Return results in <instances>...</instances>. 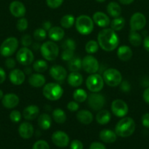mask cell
Masks as SVG:
<instances>
[{
    "label": "cell",
    "mask_w": 149,
    "mask_h": 149,
    "mask_svg": "<svg viewBox=\"0 0 149 149\" xmlns=\"http://www.w3.org/2000/svg\"><path fill=\"white\" fill-rule=\"evenodd\" d=\"M39 113V109L35 105H30L24 109L23 116L26 120H33L36 119Z\"/></svg>",
    "instance_id": "obj_22"
},
{
    "label": "cell",
    "mask_w": 149,
    "mask_h": 149,
    "mask_svg": "<svg viewBox=\"0 0 149 149\" xmlns=\"http://www.w3.org/2000/svg\"><path fill=\"white\" fill-rule=\"evenodd\" d=\"M111 110L115 116L122 118L127 114L129 111V108L124 100L117 99L112 102Z\"/></svg>",
    "instance_id": "obj_13"
},
{
    "label": "cell",
    "mask_w": 149,
    "mask_h": 149,
    "mask_svg": "<svg viewBox=\"0 0 149 149\" xmlns=\"http://www.w3.org/2000/svg\"><path fill=\"white\" fill-rule=\"evenodd\" d=\"M110 26L112 30L115 31H118L121 30L125 26V20L124 17H120V16L118 17H115L112 20V22H110Z\"/></svg>",
    "instance_id": "obj_36"
},
{
    "label": "cell",
    "mask_w": 149,
    "mask_h": 149,
    "mask_svg": "<svg viewBox=\"0 0 149 149\" xmlns=\"http://www.w3.org/2000/svg\"><path fill=\"white\" fill-rule=\"evenodd\" d=\"M18 62L23 65H29L33 63L34 56L32 51L28 47H23L18 51L16 54Z\"/></svg>",
    "instance_id": "obj_10"
},
{
    "label": "cell",
    "mask_w": 149,
    "mask_h": 149,
    "mask_svg": "<svg viewBox=\"0 0 149 149\" xmlns=\"http://www.w3.org/2000/svg\"><path fill=\"white\" fill-rule=\"evenodd\" d=\"M63 93H64L63 88L56 83H48L44 85L42 89V94L44 97L52 101L59 100L63 95Z\"/></svg>",
    "instance_id": "obj_4"
},
{
    "label": "cell",
    "mask_w": 149,
    "mask_h": 149,
    "mask_svg": "<svg viewBox=\"0 0 149 149\" xmlns=\"http://www.w3.org/2000/svg\"><path fill=\"white\" fill-rule=\"evenodd\" d=\"M89 149H106L105 146L99 142H93L91 144Z\"/></svg>",
    "instance_id": "obj_51"
},
{
    "label": "cell",
    "mask_w": 149,
    "mask_h": 149,
    "mask_svg": "<svg viewBox=\"0 0 149 149\" xmlns=\"http://www.w3.org/2000/svg\"><path fill=\"white\" fill-rule=\"evenodd\" d=\"M19 100H19L18 96L13 93H9V94L5 95L1 99L3 106L9 109H14L15 107H16L18 105Z\"/></svg>",
    "instance_id": "obj_18"
},
{
    "label": "cell",
    "mask_w": 149,
    "mask_h": 149,
    "mask_svg": "<svg viewBox=\"0 0 149 149\" xmlns=\"http://www.w3.org/2000/svg\"><path fill=\"white\" fill-rule=\"evenodd\" d=\"M28 26H29L28 20L24 17H20V19L18 20L17 24H16L18 30L20 31H24L25 30H26Z\"/></svg>",
    "instance_id": "obj_41"
},
{
    "label": "cell",
    "mask_w": 149,
    "mask_h": 149,
    "mask_svg": "<svg viewBox=\"0 0 149 149\" xmlns=\"http://www.w3.org/2000/svg\"><path fill=\"white\" fill-rule=\"evenodd\" d=\"M6 79V73L3 68L0 67V84H2Z\"/></svg>",
    "instance_id": "obj_53"
},
{
    "label": "cell",
    "mask_w": 149,
    "mask_h": 149,
    "mask_svg": "<svg viewBox=\"0 0 149 149\" xmlns=\"http://www.w3.org/2000/svg\"><path fill=\"white\" fill-rule=\"evenodd\" d=\"M67 107L69 111H70L72 112H74L77 111L79 109V104L77 103V102L75 101V100H74V101H70L68 103Z\"/></svg>",
    "instance_id": "obj_46"
},
{
    "label": "cell",
    "mask_w": 149,
    "mask_h": 149,
    "mask_svg": "<svg viewBox=\"0 0 149 149\" xmlns=\"http://www.w3.org/2000/svg\"><path fill=\"white\" fill-rule=\"evenodd\" d=\"M3 97H4V94H3V92H2V90H0V100H1V99H2Z\"/></svg>",
    "instance_id": "obj_59"
},
{
    "label": "cell",
    "mask_w": 149,
    "mask_h": 149,
    "mask_svg": "<svg viewBox=\"0 0 149 149\" xmlns=\"http://www.w3.org/2000/svg\"><path fill=\"white\" fill-rule=\"evenodd\" d=\"M10 81L15 85H20L23 84L26 79L24 72L20 69H13L9 74Z\"/></svg>",
    "instance_id": "obj_19"
},
{
    "label": "cell",
    "mask_w": 149,
    "mask_h": 149,
    "mask_svg": "<svg viewBox=\"0 0 149 149\" xmlns=\"http://www.w3.org/2000/svg\"><path fill=\"white\" fill-rule=\"evenodd\" d=\"M5 65L9 69H13L15 66V61L11 58H8L5 61Z\"/></svg>",
    "instance_id": "obj_49"
},
{
    "label": "cell",
    "mask_w": 149,
    "mask_h": 149,
    "mask_svg": "<svg viewBox=\"0 0 149 149\" xmlns=\"http://www.w3.org/2000/svg\"><path fill=\"white\" fill-rule=\"evenodd\" d=\"M33 68L35 71L38 73H43L48 68V65L46 61L43 60H38L35 61L33 64Z\"/></svg>",
    "instance_id": "obj_38"
},
{
    "label": "cell",
    "mask_w": 149,
    "mask_h": 149,
    "mask_svg": "<svg viewBox=\"0 0 149 149\" xmlns=\"http://www.w3.org/2000/svg\"><path fill=\"white\" fill-rule=\"evenodd\" d=\"M70 149H83V145L79 140H74L70 144Z\"/></svg>",
    "instance_id": "obj_47"
},
{
    "label": "cell",
    "mask_w": 149,
    "mask_h": 149,
    "mask_svg": "<svg viewBox=\"0 0 149 149\" xmlns=\"http://www.w3.org/2000/svg\"><path fill=\"white\" fill-rule=\"evenodd\" d=\"M21 44L23 47H29L32 45V39L30 35L25 34L21 37Z\"/></svg>",
    "instance_id": "obj_45"
},
{
    "label": "cell",
    "mask_w": 149,
    "mask_h": 149,
    "mask_svg": "<svg viewBox=\"0 0 149 149\" xmlns=\"http://www.w3.org/2000/svg\"><path fill=\"white\" fill-rule=\"evenodd\" d=\"M51 139L53 143L59 148H65L70 143V138L68 135L63 131H56L53 132Z\"/></svg>",
    "instance_id": "obj_15"
},
{
    "label": "cell",
    "mask_w": 149,
    "mask_h": 149,
    "mask_svg": "<svg viewBox=\"0 0 149 149\" xmlns=\"http://www.w3.org/2000/svg\"><path fill=\"white\" fill-rule=\"evenodd\" d=\"M40 52L42 57L48 61L56 59L59 53L58 45L52 41H48L42 44L40 47Z\"/></svg>",
    "instance_id": "obj_5"
},
{
    "label": "cell",
    "mask_w": 149,
    "mask_h": 149,
    "mask_svg": "<svg viewBox=\"0 0 149 149\" xmlns=\"http://www.w3.org/2000/svg\"><path fill=\"white\" fill-rule=\"evenodd\" d=\"M120 1V3H121L122 4H125V5H127V4H130L134 1V0H118Z\"/></svg>",
    "instance_id": "obj_56"
},
{
    "label": "cell",
    "mask_w": 149,
    "mask_h": 149,
    "mask_svg": "<svg viewBox=\"0 0 149 149\" xmlns=\"http://www.w3.org/2000/svg\"><path fill=\"white\" fill-rule=\"evenodd\" d=\"M83 79L81 74L78 72H71L67 77V81L70 86L77 87L83 83Z\"/></svg>",
    "instance_id": "obj_28"
},
{
    "label": "cell",
    "mask_w": 149,
    "mask_h": 149,
    "mask_svg": "<svg viewBox=\"0 0 149 149\" xmlns=\"http://www.w3.org/2000/svg\"><path fill=\"white\" fill-rule=\"evenodd\" d=\"M73 98L77 103H83L88 98V95L83 89H77L73 93Z\"/></svg>",
    "instance_id": "obj_37"
},
{
    "label": "cell",
    "mask_w": 149,
    "mask_h": 149,
    "mask_svg": "<svg viewBox=\"0 0 149 149\" xmlns=\"http://www.w3.org/2000/svg\"><path fill=\"white\" fill-rule=\"evenodd\" d=\"M50 75L56 81H63L67 76V71L63 66L59 65H54L50 68Z\"/></svg>",
    "instance_id": "obj_16"
},
{
    "label": "cell",
    "mask_w": 149,
    "mask_h": 149,
    "mask_svg": "<svg viewBox=\"0 0 149 149\" xmlns=\"http://www.w3.org/2000/svg\"><path fill=\"white\" fill-rule=\"evenodd\" d=\"M98 44L102 49L106 52H111L115 49L119 44V39L112 29H104L97 36Z\"/></svg>",
    "instance_id": "obj_1"
},
{
    "label": "cell",
    "mask_w": 149,
    "mask_h": 149,
    "mask_svg": "<svg viewBox=\"0 0 149 149\" xmlns=\"http://www.w3.org/2000/svg\"><path fill=\"white\" fill-rule=\"evenodd\" d=\"M142 124L146 128H149V113H146L142 116Z\"/></svg>",
    "instance_id": "obj_50"
},
{
    "label": "cell",
    "mask_w": 149,
    "mask_h": 149,
    "mask_svg": "<svg viewBox=\"0 0 149 149\" xmlns=\"http://www.w3.org/2000/svg\"><path fill=\"white\" fill-rule=\"evenodd\" d=\"M111 119V114L110 111L108 110H101L99 111L97 114L96 115V121L99 124V125H107L109 123Z\"/></svg>",
    "instance_id": "obj_31"
},
{
    "label": "cell",
    "mask_w": 149,
    "mask_h": 149,
    "mask_svg": "<svg viewBox=\"0 0 149 149\" xmlns=\"http://www.w3.org/2000/svg\"><path fill=\"white\" fill-rule=\"evenodd\" d=\"M63 51L61 52V59L69 61L74 57V50L76 49V43L72 39H67L61 45Z\"/></svg>",
    "instance_id": "obj_9"
},
{
    "label": "cell",
    "mask_w": 149,
    "mask_h": 149,
    "mask_svg": "<svg viewBox=\"0 0 149 149\" xmlns=\"http://www.w3.org/2000/svg\"><path fill=\"white\" fill-rule=\"evenodd\" d=\"M105 97L102 95L97 93H93L88 97V103L91 109L94 111H99L102 109L105 105Z\"/></svg>",
    "instance_id": "obj_12"
},
{
    "label": "cell",
    "mask_w": 149,
    "mask_h": 149,
    "mask_svg": "<svg viewBox=\"0 0 149 149\" xmlns=\"http://www.w3.org/2000/svg\"><path fill=\"white\" fill-rule=\"evenodd\" d=\"M86 84L88 90L92 93L100 92L104 87L103 77L96 73L92 74L87 78Z\"/></svg>",
    "instance_id": "obj_8"
},
{
    "label": "cell",
    "mask_w": 149,
    "mask_h": 149,
    "mask_svg": "<svg viewBox=\"0 0 149 149\" xmlns=\"http://www.w3.org/2000/svg\"><path fill=\"white\" fill-rule=\"evenodd\" d=\"M48 36L51 40L54 42H58L61 40L64 36V31L62 28L58 26H54L51 27L48 31Z\"/></svg>",
    "instance_id": "obj_26"
},
{
    "label": "cell",
    "mask_w": 149,
    "mask_h": 149,
    "mask_svg": "<svg viewBox=\"0 0 149 149\" xmlns=\"http://www.w3.org/2000/svg\"><path fill=\"white\" fill-rule=\"evenodd\" d=\"M99 44L97 42L94 40H90L86 43V47H85V49H86V52L89 54H93L96 53L99 49Z\"/></svg>",
    "instance_id": "obj_39"
},
{
    "label": "cell",
    "mask_w": 149,
    "mask_h": 149,
    "mask_svg": "<svg viewBox=\"0 0 149 149\" xmlns=\"http://www.w3.org/2000/svg\"><path fill=\"white\" fill-rule=\"evenodd\" d=\"M146 25V18L141 13H136L131 15L130 19V27L131 31L142 30Z\"/></svg>",
    "instance_id": "obj_14"
},
{
    "label": "cell",
    "mask_w": 149,
    "mask_h": 149,
    "mask_svg": "<svg viewBox=\"0 0 149 149\" xmlns=\"http://www.w3.org/2000/svg\"><path fill=\"white\" fill-rule=\"evenodd\" d=\"M46 36H47L46 31H45L44 29H42V28H40V29H37L36 30L34 31V38L37 41H39V42L43 41L44 39H45Z\"/></svg>",
    "instance_id": "obj_40"
},
{
    "label": "cell",
    "mask_w": 149,
    "mask_h": 149,
    "mask_svg": "<svg viewBox=\"0 0 149 149\" xmlns=\"http://www.w3.org/2000/svg\"><path fill=\"white\" fill-rule=\"evenodd\" d=\"M77 119L83 125H89L93 122V115L88 110H80L76 115Z\"/></svg>",
    "instance_id": "obj_27"
},
{
    "label": "cell",
    "mask_w": 149,
    "mask_h": 149,
    "mask_svg": "<svg viewBox=\"0 0 149 149\" xmlns=\"http://www.w3.org/2000/svg\"><path fill=\"white\" fill-rule=\"evenodd\" d=\"M68 68L71 72H77L82 68V60L78 57H73L69 61Z\"/></svg>",
    "instance_id": "obj_32"
},
{
    "label": "cell",
    "mask_w": 149,
    "mask_h": 149,
    "mask_svg": "<svg viewBox=\"0 0 149 149\" xmlns=\"http://www.w3.org/2000/svg\"><path fill=\"white\" fill-rule=\"evenodd\" d=\"M99 138L103 142L107 143H112L117 140V135L115 132H113L111 130L105 129L100 132Z\"/></svg>",
    "instance_id": "obj_24"
},
{
    "label": "cell",
    "mask_w": 149,
    "mask_h": 149,
    "mask_svg": "<svg viewBox=\"0 0 149 149\" xmlns=\"http://www.w3.org/2000/svg\"><path fill=\"white\" fill-rule=\"evenodd\" d=\"M93 20L98 26L105 28L110 24V20L105 13L102 12H96L93 15Z\"/></svg>",
    "instance_id": "obj_21"
},
{
    "label": "cell",
    "mask_w": 149,
    "mask_h": 149,
    "mask_svg": "<svg viewBox=\"0 0 149 149\" xmlns=\"http://www.w3.org/2000/svg\"><path fill=\"white\" fill-rule=\"evenodd\" d=\"M82 68L89 74H95L99 70V64L94 57L92 55H86L82 60Z\"/></svg>",
    "instance_id": "obj_11"
},
{
    "label": "cell",
    "mask_w": 149,
    "mask_h": 149,
    "mask_svg": "<svg viewBox=\"0 0 149 149\" xmlns=\"http://www.w3.org/2000/svg\"><path fill=\"white\" fill-rule=\"evenodd\" d=\"M18 132L22 138L29 139L34 135V127L32 124L29 123V122H23L19 126Z\"/></svg>",
    "instance_id": "obj_20"
},
{
    "label": "cell",
    "mask_w": 149,
    "mask_h": 149,
    "mask_svg": "<svg viewBox=\"0 0 149 149\" xmlns=\"http://www.w3.org/2000/svg\"><path fill=\"white\" fill-rule=\"evenodd\" d=\"M143 100H145V102L146 103H148V104H149V87L145 89V91L143 92Z\"/></svg>",
    "instance_id": "obj_52"
},
{
    "label": "cell",
    "mask_w": 149,
    "mask_h": 149,
    "mask_svg": "<svg viewBox=\"0 0 149 149\" xmlns=\"http://www.w3.org/2000/svg\"><path fill=\"white\" fill-rule=\"evenodd\" d=\"M104 81L110 87H117L122 81L121 72L115 68H108L103 73Z\"/></svg>",
    "instance_id": "obj_6"
},
{
    "label": "cell",
    "mask_w": 149,
    "mask_h": 149,
    "mask_svg": "<svg viewBox=\"0 0 149 149\" xmlns=\"http://www.w3.org/2000/svg\"><path fill=\"white\" fill-rule=\"evenodd\" d=\"M120 85H121L120 86V88L124 93H128L130 90V89H131L129 83L127 81H122L121 84H120Z\"/></svg>",
    "instance_id": "obj_48"
},
{
    "label": "cell",
    "mask_w": 149,
    "mask_h": 149,
    "mask_svg": "<svg viewBox=\"0 0 149 149\" xmlns=\"http://www.w3.org/2000/svg\"><path fill=\"white\" fill-rule=\"evenodd\" d=\"M51 27H52V24L49 20H46L42 23V29H45V31H49Z\"/></svg>",
    "instance_id": "obj_54"
},
{
    "label": "cell",
    "mask_w": 149,
    "mask_h": 149,
    "mask_svg": "<svg viewBox=\"0 0 149 149\" xmlns=\"http://www.w3.org/2000/svg\"><path fill=\"white\" fill-rule=\"evenodd\" d=\"M22 115L20 111L17 110H14L10 113V119L14 123H18L21 120Z\"/></svg>",
    "instance_id": "obj_42"
},
{
    "label": "cell",
    "mask_w": 149,
    "mask_h": 149,
    "mask_svg": "<svg viewBox=\"0 0 149 149\" xmlns=\"http://www.w3.org/2000/svg\"><path fill=\"white\" fill-rule=\"evenodd\" d=\"M37 123L41 129L47 130L51 127V125H52L51 117L48 113H42V114L39 115L38 117Z\"/></svg>",
    "instance_id": "obj_29"
},
{
    "label": "cell",
    "mask_w": 149,
    "mask_h": 149,
    "mask_svg": "<svg viewBox=\"0 0 149 149\" xmlns=\"http://www.w3.org/2000/svg\"><path fill=\"white\" fill-rule=\"evenodd\" d=\"M107 11L110 16L112 17H118L121 14V7L115 1H111L107 6Z\"/></svg>",
    "instance_id": "obj_30"
},
{
    "label": "cell",
    "mask_w": 149,
    "mask_h": 149,
    "mask_svg": "<svg viewBox=\"0 0 149 149\" xmlns=\"http://www.w3.org/2000/svg\"><path fill=\"white\" fill-rule=\"evenodd\" d=\"M143 46L145 50L149 52V36H146L143 40Z\"/></svg>",
    "instance_id": "obj_55"
},
{
    "label": "cell",
    "mask_w": 149,
    "mask_h": 149,
    "mask_svg": "<svg viewBox=\"0 0 149 149\" xmlns=\"http://www.w3.org/2000/svg\"><path fill=\"white\" fill-rule=\"evenodd\" d=\"M96 1H98V2L102 3V2H104V1H106V0H96Z\"/></svg>",
    "instance_id": "obj_60"
},
{
    "label": "cell",
    "mask_w": 149,
    "mask_h": 149,
    "mask_svg": "<svg viewBox=\"0 0 149 149\" xmlns=\"http://www.w3.org/2000/svg\"><path fill=\"white\" fill-rule=\"evenodd\" d=\"M135 122L131 117H124L117 123L115 133L122 138H127L134 133L135 130Z\"/></svg>",
    "instance_id": "obj_2"
},
{
    "label": "cell",
    "mask_w": 149,
    "mask_h": 149,
    "mask_svg": "<svg viewBox=\"0 0 149 149\" xmlns=\"http://www.w3.org/2000/svg\"><path fill=\"white\" fill-rule=\"evenodd\" d=\"M75 27L82 35H89L93 30V20L86 15L78 16L75 20Z\"/></svg>",
    "instance_id": "obj_3"
},
{
    "label": "cell",
    "mask_w": 149,
    "mask_h": 149,
    "mask_svg": "<svg viewBox=\"0 0 149 149\" xmlns=\"http://www.w3.org/2000/svg\"><path fill=\"white\" fill-rule=\"evenodd\" d=\"M133 52L131 48L127 45H122L119 47L117 51V55L118 58L122 61H127L131 59Z\"/></svg>",
    "instance_id": "obj_25"
},
{
    "label": "cell",
    "mask_w": 149,
    "mask_h": 149,
    "mask_svg": "<svg viewBox=\"0 0 149 149\" xmlns=\"http://www.w3.org/2000/svg\"><path fill=\"white\" fill-rule=\"evenodd\" d=\"M60 23L61 27L64 29H70L74 23V17L72 15H65L61 18Z\"/></svg>",
    "instance_id": "obj_35"
},
{
    "label": "cell",
    "mask_w": 149,
    "mask_h": 149,
    "mask_svg": "<svg viewBox=\"0 0 149 149\" xmlns=\"http://www.w3.org/2000/svg\"><path fill=\"white\" fill-rule=\"evenodd\" d=\"M40 45H39V43H34L33 46H32V48H33L34 49H35V50H37L38 49H39L40 48Z\"/></svg>",
    "instance_id": "obj_58"
},
{
    "label": "cell",
    "mask_w": 149,
    "mask_h": 149,
    "mask_svg": "<svg viewBox=\"0 0 149 149\" xmlns=\"http://www.w3.org/2000/svg\"><path fill=\"white\" fill-rule=\"evenodd\" d=\"M18 47V41L15 37L6 39L0 46V54L4 57H10L15 53Z\"/></svg>",
    "instance_id": "obj_7"
},
{
    "label": "cell",
    "mask_w": 149,
    "mask_h": 149,
    "mask_svg": "<svg viewBox=\"0 0 149 149\" xmlns=\"http://www.w3.org/2000/svg\"><path fill=\"white\" fill-rule=\"evenodd\" d=\"M45 77L39 73L31 74L29 77V83L33 87H41L45 85Z\"/></svg>",
    "instance_id": "obj_23"
},
{
    "label": "cell",
    "mask_w": 149,
    "mask_h": 149,
    "mask_svg": "<svg viewBox=\"0 0 149 149\" xmlns=\"http://www.w3.org/2000/svg\"><path fill=\"white\" fill-rule=\"evenodd\" d=\"M24 74H28V75H31L32 74V68H26L24 70Z\"/></svg>",
    "instance_id": "obj_57"
},
{
    "label": "cell",
    "mask_w": 149,
    "mask_h": 149,
    "mask_svg": "<svg viewBox=\"0 0 149 149\" xmlns=\"http://www.w3.org/2000/svg\"><path fill=\"white\" fill-rule=\"evenodd\" d=\"M10 12L14 17H23L26 14V7L24 4L19 1H13L10 4Z\"/></svg>",
    "instance_id": "obj_17"
},
{
    "label": "cell",
    "mask_w": 149,
    "mask_h": 149,
    "mask_svg": "<svg viewBox=\"0 0 149 149\" xmlns=\"http://www.w3.org/2000/svg\"><path fill=\"white\" fill-rule=\"evenodd\" d=\"M64 2V0H46L48 7L51 9H56L59 7Z\"/></svg>",
    "instance_id": "obj_44"
},
{
    "label": "cell",
    "mask_w": 149,
    "mask_h": 149,
    "mask_svg": "<svg viewBox=\"0 0 149 149\" xmlns=\"http://www.w3.org/2000/svg\"><path fill=\"white\" fill-rule=\"evenodd\" d=\"M32 149H50V147L46 141L39 140L34 144Z\"/></svg>",
    "instance_id": "obj_43"
},
{
    "label": "cell",
    "mask_w": 149,
    "mask_h": 149,
    "mask_svg": "<svg viewBox=\"0 0 149 149\" xmlns=\"http://www.w3.org/2000/svg\"><path fill=\"white\" fill-rule=\"evenodd\" d=\"M129 40L130 44L134 47H139L142 43V36L135 31H131L129 35Z\"/></svg>",
    "instance_id": "obj_34"
},
{
    "label": "cell",
    "mask_w": 149,
    "mask_h": 149,
    "mask_svg": "<svg viewBox=\"0 0 149 149\" xmlns=\"http://www.w3.org/2000/svg\"><path fill=\"white\" fill-rule=\"evenodd\" d=\"M53 119H54L56 123L63 124L67 120V115L65 112L61 109H54L52 113Z\"/></svg>",
    "instance_id": "obj_33"
}]
</instances>
